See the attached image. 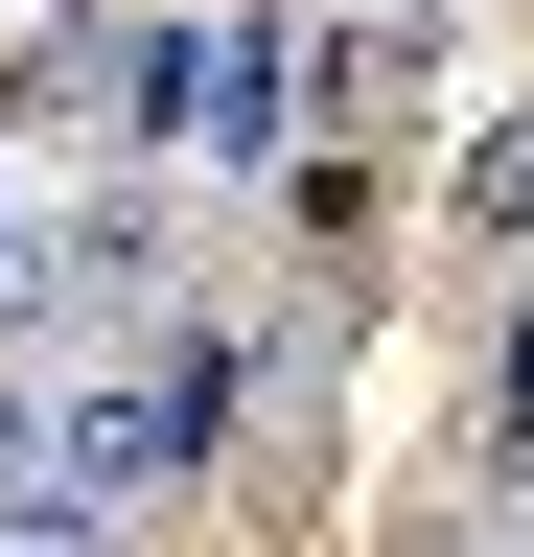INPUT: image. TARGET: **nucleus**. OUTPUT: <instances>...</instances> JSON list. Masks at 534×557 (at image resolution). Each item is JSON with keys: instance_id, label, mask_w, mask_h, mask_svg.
<instances>
[{"instance_id": "1", "label": "nucleus", "mask_w": 534, "mask_h": 557, "mask_svg": "<svg viewBox=\"0 0 534 557\" xmlns=\"http://www.w3.org/2000/svg\"><path fill=\"white\" fill-rule=\"evenodd\" d=\"M116 116H140L163 163L256 186V163L302 139V24H280V0H210V24H163V47H140V94H116Z\"/></svg>"}, {"instance_id": "2", "label": "nucleus", "mask_w": 534, "mask_h": 557, "mask_svg": "<svg viewBox=\"0 0 534 557\" xmlns=\"http://www.w3.org/2000/svg\"><path fill=\"white\" fill-rule=\"evenodd\" d=\"M116 70H140V47H94V24H24V47H0V139H71Z\"/></svg>"}, {"instance_id": "3", "label": "nucleus", "mask_w": 534, "mask_h": 557, "mask_svg": "<svg viewBox=\"0 0 534 557\" xmlns=\"http://www.w3.org/2000/svg\"><path fill=\"white\" fill-rule=\"evenodd\" d=\"M395 94H419V24H325L302 47V116H395Z\"/></svg>"}, {"instance_id": "4", "label": "nucleus", "mask_w": 534, "mask_h": 557, "mask_svg": "<svg viewBox=\"0 0 534 557\" xmlns=\"http://www.w3.org/2000/svg\"><path fill=\"white\" fill-rule=\"evenodd\" d=\"M464 233H488V256H534V116H488V139H464Z\"/></svg>"}, {"instance_id": "5", "label": "nucleus", "mask_w": 534, "mask_h": 557, "mask_svg": "<svg viewBox=\"0 0 534 557\" xmlns=\"http://www.w3.org/2000/svg\"><path fill=\"white\" fill-rule=\"evenodd\" d=\"M47 325H71V256H47L24 209H0V348H47Z\"/></svg>"}, {"instance_id": "6", "label": "nucleus", "mask_w": 534, "mask_h": 557, "mask_svg": "<svg viewBox=\"0 0 534 557\" xmlns=\"http://www.w3.org/2000/svg\"><path fill=\"white\" fill-rule=\"evenodd\" d=\"M116 511H71V487H0V557H94Z\"/></svg>"}, {"instance_id": "7", "label": "nucleus", "mask_w": 534, "mask_h": 557, "mask_svg": "<svg viewBox=\"0 0 534 557\" xmlns=\"http://www.w3.org/2000/svg\"><path fill=\"white\" fill-rule=\"evenodd\" d=\"M488 465H534V302H511V348H488Z\"/></svg>"}, {"instance_id": "8", "label": "nucleus", "mask_w": 534, "mask_h": 557, "mask_svg": "<svg viewBox=\"0 0 534 557\" xmlns=\"http://www.w3.org/2000/svg\"><path fill=\"white\" fill-rule=\"evenodd\" d=\"M0 487H47V395L24 372H0Z\"/></svg>"}, {"instance_id": "9", "label": "nucleus", "mask_w": 534, "mask_h": 557, "mask_svg": "<svg viewBox=\"0 0 534 557\" xmlns=\"http://www.w3.org/2000/svg\"><path fill=\"white\" fill-rule=\"evenodd\" d=\"M488 557H534V534H488Z\"/></svg>"}]
</instances>
